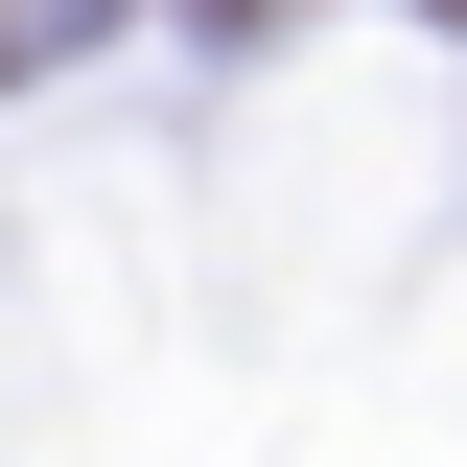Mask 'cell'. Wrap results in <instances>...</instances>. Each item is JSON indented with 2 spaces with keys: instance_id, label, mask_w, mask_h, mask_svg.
Returning <instances> with one entry per match:
<instances>
[{
  "instance_id": "1",
  "label": "cell",
  "mask_w": 467,
  "mask_h": 467,
  "mask_svg": "<svg viewBox=\"0 0 467 467\" xmlns=\"http://www.w3.org/2000/svg\"><path fill=\"white\" fill-rule=\"evenodd\" d=\"M47 47H70V24H0V70H47Z\"/></svg>"
}]
</instances>
